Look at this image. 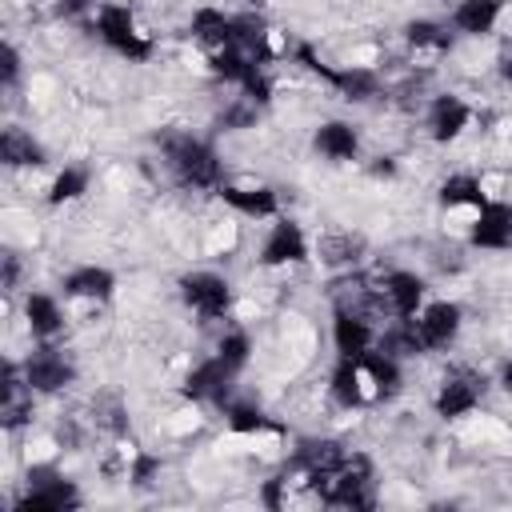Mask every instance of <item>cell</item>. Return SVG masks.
I'll return each mask as SVG.
<instances>
[{"label":"cell","instance_id":"cell-1","mask_svg":"<svg viewBox=\"0 0 512 512\" xmlns=\"http://www.w3.org/2000/svg\"><path fill=\"white\" fill-rule=\"evenodd\" d=\"M156 148H160V164L176 188L216 192L224 184V160L204 136H196L188 128H164L156 136Z\"/></svg>","mask_w":512,"mask_h":512},{"label":"cell","instance_id":"cell-2","mask_svg":"<svg viewBox=\"0 0 512 512\" xmlns=\"http://www.w3.org/2000/svg\"><path fill=\"white\" fill-rule=\"evenodd\" d=\"M92 32H96V40L108 48V52H116L120 60H128V64H144V60H152V52H156V40H152V32L140 24V16H136V8L132 4H100L96 12H92Z\"/></svg>","mask_w":512,"mask_h":512},{"label":"cell","instance_id":"cell-3","mask_svg":"<svg viewBox=\"0 0 512 512\" xmlns=\"http://www.w3.org/2000/svg\"><path fill=\"white\" fill-rule=\"evenodd\" d=\"M180 304L200 320V324H228L236 308V288L224 272L216 268H192L176 280Z\"/></svg>","mask_w":512,"mask_h":512},{"label":"cell","instance_id":"cell-4","mask_svg":"<svg viewBox=\"0 0 512 512\" xmlns=\"http://www.w3.org/2000/svg\"><path fill=\"white\" fill-rule=\"evenodd\" d=\"M12 508H20V512H64V508H80V488L52 460H28L24 484H20V496L12 500Z\"/></svg>","mask_w":512,"mask_h":512},{"label":"cell","instance_id":"cell-5","mask_svg":"<svg viewBox=\"0 0 512 512\" xmlns=\"http://www.w3.org/2000/svg\"><path fill=\"white\" fill-rule=\"evenodd\" d=\"M484 392H488V376L468 368V364H452L444 368V376L436 380V392H432V412L440 420H464L472 416L480 404H484Z\"/></svg>","mask_w":512,"mask_h":512},{"label":"cell","instance_id":"cell-6","mask_svg":"<svg viewBox=\"0 0 512 512\" xmlns=\"http://www.w3.org/2000/svg\"><path fill=\"white\" fill-rule=\"evenodd\" d=\"M312 260V244H308V232L300 228V220L292 216H276L260 240V252H256V268L264 272H292V268H304Z\"/></svg>","mask_w":512,"mask_h":512},{"label":"cell","instance_id":"cell-7","mask_svg":"<svg viewBox=\"0 0 512 512\" xmlns=\"http://www.w3.org/2000/svg\"><path fill=\"white\" fill-rule=\"evenodd\" d=\"M408 324H412V336L424 356L448 352V348H456V340L464 332V308L456 300H428Z\"/></svg>","mask_w":512,"mask_h":512},{"label":"cell","instance_id":"cell-8","mask_svg":"<svg viewBox=\"0 0 512 512\" xmlns=\"http://www.w3.org/2000/svg\"><path fill=\"white\" fill-rule=\"evenodd\" d=\"M20 368H24V376H28V384L36 388V396H60V392H68L72 384H76V360L64 352V348H56L52 340H36V348L20 360Z\"/></svg>","mask_w":512,"mask_h":512},{"label":"cell","instance_id":"cell-9","mask_svg":"<svg viewBox=\"0 0 512 512\" xmlns=\"http://www.w3.org/2000/svg\"><path fill=\"white\" fill-rule=\"evenodd\" d=\"M476 120V108L456 92H436L424 104V136L432 144H456Z\"/></svg>","mask_w":512,"mask_h":512},{"label":"cell","instance_id":"cell-10","mask_svg":"<svg viewBox=\"0 0 512 512\" xmlns=\"http://www.w3.org/2000/svg\"><path fill=\"white\" fill-rule=\"evenodd\" d=\"M216 200L244 220H276L280 216V192L264 180H224L216 188Z\"/></svg>","mask_w":512,"mask_h":512},{"label":"cell","instance_id":"cell-11","mask_svg":"<svg viewBox=\"0 0 512 512\" xmlns=\"http://www.w3.org/2000/svg\"><path fill=\"white\" fill-rule=\"evenodd\" d=\"M0 420H4V432L16 436L20 428H32L36 420V388L28 384L20 360H4V376H0Z\"/></svg>","mask_w":512,"mask_h":512},{"label":"cell","instance_id":"cell-12","mask_svg":"<svg viewBox=\"0 0 512 512\" xmlns=\"http://www.w3.org/2000/svg\"><path fill=\"white\" fill-rule=\"evenodd\" d=\"M468 248L476 252H512V200L488 196L468 228Z\"/></svg>","mask_w":512,"mask_h":512},{"label":"cell","instance_id":"cell-13","mask_svg":"<svg viewBox=\"0 0 512 512\" xmlns=\"http://www.w3.org/2000/svg\"><path fill=\"white\" fill-rule=\"evenodd\" d=\"M60 292L64 300L72 304H84V308H104L112 296H116V272L104 268V264H76L60 276Z\"/></svg>","mask_w":512,"mask_h":512},{"label":"cell","instance_id":"cell-14","mask_svg":"<svg viewBox=\"0 0 512 512\" xmlns=\"http://www.w3.org/2000/svg\"><path fill=\"white\" fill-rule=\"evenodd\" d=\"M376 288H380V296H384V304L396 320H412L428 304V280L412 268H388L376 280Z\"/></svg>","mask_w":512,"mask_h":512},{"label":"cell","instance_id":"cell-15","mask_svg":"<svg viewBox=\"0 0 512 512\" xmlns=\"http://www.w3.org/2000/svg\"><path fill=\"white\" fill-rule=\"evenodd\" d=\"M368 256V240L360 236V232H352V228H328L324 236H316V244H312V260L320 264V268H328V272H356L360 268V260Z\"/></svg>","mask_w":512,"mask_h":512},{"label":"cell","instance_id":"cell-16","mask_svg":"<svg viewBox=\"0 0 512 512\" xmlns=\"http://www.w3.org/2000/svg\"><path fill=\"white\" fill-rule=\"evenodd\" d=\"M312 152L328 164H352L364 152V132L352 120H320L312 132Z\"/></svg>","mask_w":512,"mask_h":512},{"label":"cell","instance_id":"cell-17","mask_svg":"<svg viewBox=\"0 0 512 512\" xmlns=\"http://www.w3.org/2000/svg\"><path fill=\"white\" fill-rule=\"evenodd\" d=\"M188 40L200 48V56H216L224 48H232V12L216 8V4H200L188 16Z\"/></svg>","mask_w":512,"mask_h":512},{"label":"cell","instance_id":"cell-18","mask_svg":"<svg viewBox=\"0 0 512 512\" xmlns=\"http://www.w3.org/2000/svg\"><path fill=\"white\" fill-rule=\"evenodd\" d=\"M456 28L448 24V20H436V16H416V20H408L404 24V48H408V56L412 60H420V56H448L452 48H456Z\"/></svg>","mask_w":512,"mask_h":512},{"label":"cell","instance_id":"cell-19","mask_svg":"<svg viewBox=\"0 0 512 512\" xmlns=\"http://www.w3.org/2000/svg\"><path fill=\"white\" fill-rule=\"evenodd\" d=\"M0 164L8 172H32V168L48 164V148L40 144V136H32V128L4 124L0 128Z\"/></svg>","mask_w":512,"mask_h":512},{"label":"cell","instance_id":"cell-20","mask_svg":"<svg viewBox=\"0 0 512 512\" xmlns=\"http://www.w3.org/2000/svg\"><path fill=\"white\" fill-rule=\"evenodd\" d=\"M500 16H504V0H452V8H448V24L464 40L492 36L496 24H500Z\"/></svg>","mask_w":512,"mask_h":512},{"label":"cell","instance_id":"cell-21","mask_svg":"<svg viewBox=\"0 0 512 512\" xmlns=\"http://www.w3.org/2000/svg\"><path fill=\"white\" fill-rule=\"evenodd\" d=\"M20 316H24V332L32 340H56L68 324V312L52 292H24Z\"/></svg>","mask_w":512,"mask_h":512},{"label":"cell","instance_id":"cell-22","mask_svg":"<svg viewBox=\"0 0 512 512\" xmlns=\"http://www.w3.org/2000/svg\"><path fill=\"white\" fill-rule=\"evenodd\" d=\"M484 200H488V188L476 172H448L436 184V204L444 212H476L484 208Z\"/></svg>","mask_w":512,"mask_h":512},{"label":"cell","instance_id":"cell-23","mask_svg":"<svg viewBox=\"0 0 512 512\" xmlns=\"http://www.w3.org/2000/svg\"><path fill=\"white\" fill-rule=\"evenodd\" d=\"M88 188H92V172L84 168V164H64L52 180H48V204L52 208H64V204H76V200H84L88 196Z\"/></svg>","mask_w":512,"mask_h":512},{"label":"cell","instance_id":"cell-24","mask_svg":"<svg viewBox=\"0 0 512 512\" xmlns=\"http://www.w3.org/2000/svg\"><path fill=\"white\" fill-rule=\"evenodd\" d=\"M20 72H24V56L16 48V40H4V92L12 96L16 84H20Z\"/></svg>","mask_w":512,"mask_h":512},{"label":"cell","instance_id":"cell-25","mask_svg":"<svg viewBox=\"0 0 512 512\" xmlns=\"http://www.w3.org/2000/svg\"><path fill=\"white\" fill-rule=\"evenodd\" d=\"M0 260H4V292H16V284H20V252L8 248Z\"/></svg>","mask_w":512,"mask_h":512},{"label":"cell","instance_id":"cell-26","mask_svg":"<svg viewBox=\"0 0 512 512\" xmlns=\"http://www.w3.org/2000/svg\"><path fill=\"white\" fill-rule=\"evenodd\" d=\"M496 384H500L504 396H512V352L500 360V368H496Z\"/></svg>","mask_w":512,"mask_h":512},{"label":"cell","instance_id":"cell-27","mask_svg":"<svg viewBox=\"0 0 512 512\" xmlns=\"http://www.w3.org/2000/svg\"><path fill=\"white\" fill-rule=\"evenodd\" d=\"M444 4H448V0H444Z\"/></svg>","mask_w":512,"mask_h":512}]
</instances>
